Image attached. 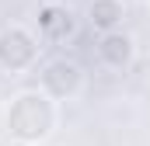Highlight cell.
Returning a JSON list of instances; mask_svg holds the SVG:
<instances>
[{"label": "cell", "mask_w": 150, "mask_h": 146, "mask_svg": "<svg viewBox=\"0 0 150 146\" xmlns=\"http://www.w3.org/2000/svg\"><path fill=\"white\" fill-rule=\"evenodd\" d=\"M140 4H150V0H140Z\"/></svg>", "instance_id": "52a82bcc"}, {"label": "cell", "mask_w": 150, "mask_h": 146, "mask_svg": "<svg viewBox=\"0 0 150 146\" xmlns=\"http://www.w3.org/2000/svg\"><path fill=\"white\" fill-rule=\"evenodd\" d=\"M133 56H136V42H133V35H126L122 28H115V32H101L98 59H101L108 70H129Z\"/></svg>", "instance_id": "5b68a950"}, {"label": "cell", "mask_w": 150, "mask_h": 146, "mask_svg": "<svg viewBox=\"0 0 150 146\" xmlns=\"http://www.w3.org/2000/svg\"><path fill=\"white\" fill-rule=\"evenodd\" d=\"M77 32L74 25V11L59 0H45L38 7V35L45 42H67V38Z\"/></svg>", "instance_id": "277c9868"}, {"label": "cell", "mask_w": 150, "mask_h": 146, "mask_svg": "<svg viewBox=\"0 0 150 146\" xmlns=\"http://www.w3.org/2000/svg\"><path fill=\"white\" fill-rule=\"evenodd\" d=\"M59 125V101L45 87H25L4 105V132L18 146L45 143Z\"/></svg>", "instance_id": "6da1fadb"}, {"label": "cell", "mask_w": 150, "mask_h": 146, "mask_svg": "<svg viewBox=\"0 0 150 146\" xmlns=\"http://www.w3.org/2000/svg\"><path fill=\"white\" fill-rule=\"evenodd\" d=\"M84 84H87L84 66H80L77 59L56 56V59L45 63V70H42V84H38V87H45L56 101H74L77 94L84 91Z\"/></svg>", "instance_id": "3957f363"}, {"label": "cell", "mask_w": 150, "mask_h": 146, "mask_svg": "<svg viewBox=\"0 0 150 146\" xmlns=\"http://www.w3.org/2000/svg\"><path fill=\"white\" fill-rule=\"evenodd\" d=\"M38 35H32L25 25H7L0 32V70L4 73H28L38 63Z\"/></svg>", "instance_id": "7a4b0ae2"}, {"label": "cell", "mask_w": 150, "mask_h": 146, "mask_svg": "<svg viewBox=\"0 0 150 146\" xmlns=\"http://www.w3.org/2000/svg\"><path fill=\"white\" fill-rule=\"evenodd\" d=\"M122 18H126V0H91L87 4V21L98 32L122 28Z\"/></svg>", "instance_id": "8992f818"}]
</instances>
